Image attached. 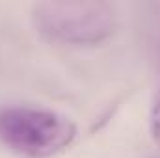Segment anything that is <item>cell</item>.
I'll list each match as a JSON object with an SVG mask.
<instances>
[{
	"instance_id": "6da1fadb",
	"label": "cell",
	"mask_w": 160,
	"mask_h": 158,
	"mask_svg": "<svg viewBox=\"0 0 160 158\" xmlns=\"http://www.w3.org/2000/svg\"><path fill=\"white\" fill-rule=\"evenodd\" d=\"M75 138V121L56 110L28 104L0 106V143L21 156H54L67 149Z\"/></svg>"
},
{
	"instance_id": "7a4b0ae2",
	"label": "cell",
	"mask_w": 160,
	"mask_h": 158,
	"mask_svg": "<svg viewBox=\"0 0 160 158\" xmlns=\"http://www.w3.org/2000/svg\"><path fill=\"white\" fill-rule=\"evenodd\" d=\"M30 19L43 39L67 45L89 47L106 41L116 30L118 13L106 2H38Z\"/></svg>"
},
{
	"instance_id": "3957f363",
	"label": "cell",
	"mask_w": 160,
	"mask_h": 158,
	"mask_svg": "<svg viewBox=\"0 0 160 158\" xmlns=\"http://www.w3.org/2000/svg\"><path fill=\"white\" fill-rule=\"evenodd\" d=\"M149 134H151L153 141L160 147V87L155 93L151 112H149Z\"/></svg>"
}]
</instances>
